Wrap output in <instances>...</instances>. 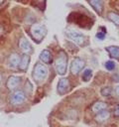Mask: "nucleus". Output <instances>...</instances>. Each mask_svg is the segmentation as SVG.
Masks as SVG:
<instances>
[{"label": "nucleus", "mask_w": 119, "mask_h": 127, "mask_svg": "<svg viewBox=\"0 0 119 127\" xmlns=\"http://www.w3.org/2000/svg\"><path fill=\"white\" fill-rule=\"evenodd\" d=\"M105 67L108 69V70H113L115 68V63L112 62V61H107L105 63Z\"/></svg>", "instance_id": "nucleus-19"}, {"label": "nucleus", "mask_w": 119, "mask_h": 127, "mask_svg": "<svg viewBox=\"0 0 119 127\" xmlns=\"http://www.w3.org/2000/svg\"><path fill=\"white\" fill-rule=\"evenodd\" d=\"M19 48H20V50H21L24 54H27V55H29V54L32 53V51H33L30 42H29L26 38H24V37H22V38L20 39V41H19Z\"/></svg>", "instance_id": "nucleus-9"}, {"label": "nucleus", "mask_w": 119, "mask_h": 127, "mask_svg": "<svg viewBox=\"0 0 119 127\" xmlns=\"http://www.w3.org/2000/svg\"><path fill=\"white\" fill-rule=\"evenodd\" d=\"M25 99H26V94L21 89H17L15 91L11 92V94L9 96V100L12 105H20L25 101Z\"/></svg>", "instance_id": "nucleus-4"}, {"label": "nucleus", "mask_w": 119, "mask_h": 127, "mask_svg": "<svg viewBox=\"0 0 119 127\" xmlns=\"http://www.w3.org/2000/svg\"><path fill=\"white\" fill-rule=\"evenodd\" d=\"M107 18H108L112 23H114L115 25L119 26V14H118V13L109 12V13L107 14Z\"/></svg>", "instance_id": "nucleus-17"}, {"label": "nucleus", "mask_w": 119, "mask_h": 127, "mask_svg": "<svg viewBox=\"0 0 119 127\" xmlns=\"http://www.w3.org/2000/svg\"><path fill=\"white\" fill-rule=\"evenodd\" d=\"M48 75V67L41 64V63H37L34 65L33 68V72H32V76L36 81H41L44 80Z\"/></svg>", "instance_id": "nucleus-3"}, {"label": "nucleus", "mask_w": 119, "mask_h": 127, "mask_svg": "<svg viewBox=\"0 0 119 127\" xmlns=\"http://www.w3.org/2000/svg\"><path fill=\"white\" fill-rule=\"evenodd\" d=\"M66 65H67V56L63 51H60L55 61V67L57 72L60 75H63L66 72Z\"/></svg>", "instance_id": "nucleus-1"}, {"label": "nucleus", "mask_w": 119, "mask_h": 127, "mask_svg": "<svg viewBox=\"0 0 119 127\" xmlns=\"http://www.w3.org/2000/svg\"><path fill=\"white\" fill-rule=\"evenodd\" d=\"M69 86H70L69 80L65 77H62V78H60V80L58 82L57 90L60 94H64L69 90Z\"/></svg>", "instance_id": "nucleus-7"}, {"label": "nucleus", "mask_w": 119, "mask_h": 127, "mask_svg": "<svg viewBox=\"0 0 119 127\" xmlns=\"http://www.w3.org/2000/svg\"><path fill=\"white\" fill-rule=\"evenodd\" d=\"M115 92H116V94H117V95H119V85L115 88Z\"/></svg>", "instance_id": "nucleus-23"}, {"label": "nucleus", "mask_w": 119, "mask_h": 127, "mask_svg": "<svg viewBox=\"0 0 119 127\" xmlns=\"http://www.w3.org/2000/svg\"><path fill=\"white\" fill-rule=\"evenodd\" d=\"M46 33H47V29L42 24L36 23V24H33L30 28V34L34 39V41L37 43H40L44 39Z\"/></svg>", "instance_id": "nucleus-2"}, {"label": "nucleus", "mask_w": 119, "mask_h": 127, "mask_svg": "<svg viewBox=\"0 0 119 127\" xmlns=\"http://www.w3.org/2000/svg\"><path fill=\"white\" fill-rule=\"evenodd\" d=\"M88 3L92 6V8L95 10L96 13H98V14H101L102 13V10H103V2L102 1H99V0H91V1H88Z\"/></svg>", "instance_id": "nucleus-14"}, {"label": "nucleus", "mask_w": 119, "mask_h": 127, "mask_svg": "<svg viewBox=\"0 0 119 127\" xmlns=\"http://www.w3.org/2000/svg\"><path fill=\"white\" fill-rule=\"evenodd\" d=\"M105 35H106V31H105V28L103 31H98L96 33V38L99 39V40H103L105 38Z\"/></svg>", "instance_id": "nucleus-21"}, {"label": "nucleus", "mask_w": 119, "mask_h": 127, "mask_svg": "<svg viewBox=\"0 0 119 127\" xmlns=\"http://www.w3.org/2000/svg\"><path fill=\"white\" fill-rule=\"evenodd\" d=\"M114 115L119 116V105H116L114 108Z\"/></svg>", "instance_id": "nucleus-22"}, {"label": "nucleus", "mask_w": 119, "mask_h": 127, "mask_svg": "<svg viewBox=\"0 0 119 127\" xmlns=\"http://www.w3.org/2000/svg\"><path fill=\"white\" fill-rule=\"evenodd\" d=\"M106 108H107V104L105 102H103V101H96L92 105V107H91L92 111L95 112L96 114L99 113V112H101V111H104Z\"/></svg>", "instance_id": "nucleus-13"}, {"label": "nucleus", "mask_w": 119, "mask_h": 127, "mask_svg": "<svg viewBox=\"0 0 119 127\" xmlns=\"http://www.w3.org/2000/svg\"><path fill=\"white\" fill-rule=\"evenodd\" d=\"M101 94H102L103 96H108V95H110V94H111V87H109V86L103 87V88L101 89Z\"/></svg>", "instance_id": "nucleus-20"}, {"label": "nucleus", "mask_w": 119, "mask_h": 127, "mask_svg": "<svg viewBox=\"0 0 119 127\" xmlns=\"http://www.w3.org/2000/svg\"><path fill=\"white\" fill-rule=\"evenodd\" d=\"M92 76V70L90 68H85L83 70V74H82V80L83 81H88Z\"/></svg>", "instance_id": "nucleus-18"}, {"label": "nucleus", "mask_w": 119, "mask_h": 127, "mask_svg": "<svg viewBox=\"0 0 119 127\" xmlns=\"http://www.w3.org/2000/svg\"><path fill=\"white\" fill-rule=\"evenodd\" d=\"M20 61H21V58L17 55V54H11L8 58V65L9 67L11 68H16V67H19L20 65Z\"/></svg>", "instance_id": "nucleus-10"}, {"label": "nucleus", "mask_w": 119, "mask_h": 127, "mask_svg": "<svg viewBox=\"0 0 119 127\" xmlns=\"http://www.w3.org/2000/svg\"><path fill=\"white\" fill-rule=\"evenodd\" d=\"M29 63H30V56L27 55V54H24L22 57H21V61H20V65H19V68L23 71H25L28 66H29Z\"/></svg>", "instance_id": "nucleus-12"}, {"label": "nucleus", "mask_w": 119, "mask_h": 127, "mask_svg": "<svg viewBox=\"0 0 119 127\" xmlns=\"http://www.w3.org/2000/svg\"><path fill=\"white\" fill-rule=\"evenodd\" d=\"M105 50L109 53V55H110L111 58H114V59L119 60V47H116V46H110V47L105 48Z\"/></svg>", "instance_id": "nucleus-15"}, {"label": "nucleus", "mask_w": 119, "mask_h": 127, "mask_svg": "<svg viewBox=\"0 0 119 127\" xmlns=\"http://www.w3.org/2000/svg\"><path fill=\"white\" fill-rule=\"evenodd\" d=\"M84 64H85V63H84V61L82 59H80V58L73 59V61L70 64V71H71V73L75 74V75L78 74L80 72V70L84 67Z\"/></svg>", "instance_id": "nucleus-6"}, {"label": "nucleus", "mask_w": 119, "mask_h": 127, "mask_svg": "<svg viewBox=\"0 0 119 127\" xmlns=\"http://www.w3.org/2000/svg\"><path fill=\"white\" fill-rule=\"evenodd\" d=\"M66 35L67 37L73 42L75 43L76 45H82L84 43V40H85V37L80 34L79 32H76L74 30H67L66 31Z\"/></svg>", "instance_id": "nucleus-5"}, {"label": "nucleus", "mask_w": 119, "mask_h": 127, "mask_svg": "<svg viewBox=\"0 0 119 127\" xmlns=\"http://www.w3.org/2000/svg\"><path fill=\"white\" fill-rule=\"evenodd\" d=\"M109 116H110L109 111L104 110V111H101V112H99L95 115V120L98 121V122H103V121L107 120L109 118Z\"/></svg>", "instance_id": "nucleus-16"}, {"label": "nucleus", "mask_w": 119, "mask_h": 127, "mask_svg": "<svg viewBox=\"0 0 119 127\" xmlns=\"http://www.w3.org/2000/svg\"><path fill=\"white\" fill-rule=\"evenodd\" d=\"M20 81H21V78L19 76H16V75H11L8 79H7V82H6V86L8 89L10 90H17L16 88L19 86L20 84Z\"/></svg>", "instance_id": "nucleus-8"}, {"label": "nucleus", "mask_w": 119, "mask_h": 127, "mask_svg": "<svg viewBox=\"0 0 119 127\" xmlns=\"http://www.w3.org/2000/svg\"><path fill=\"white\" fill-rule=\"evenodd\" d=\"M39 58L45 64H51L52 63V54H51V52L49 50H43L41 52Z\"/></svg>", "instance_id": "nucleus-11"}]
</instances>
